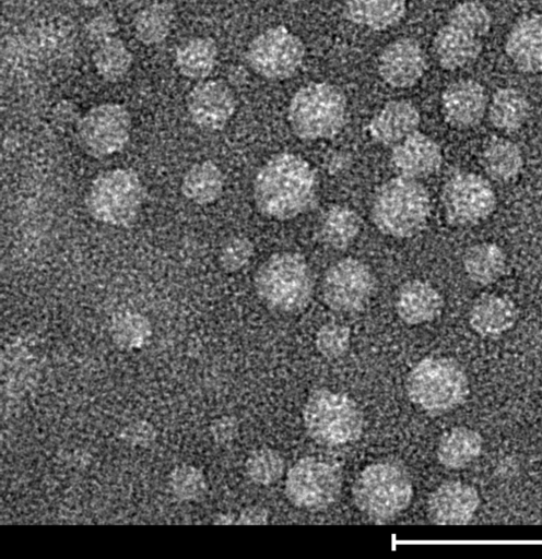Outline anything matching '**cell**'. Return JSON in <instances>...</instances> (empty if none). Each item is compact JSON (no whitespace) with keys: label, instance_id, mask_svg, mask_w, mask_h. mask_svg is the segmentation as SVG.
<instances>
[{"label":"cell","instance_id":"6da1fadb","mask_svg":"<svg viewBox=\"0 0 542 559\" xmlns=\"http://www.w3.org/2000/svg\"><path fill=\"white\" fill-rule=\"evenodd\" d=\"M318 187V177L304 158L281 153L258 170L254 180V200L262 215L286 221L314 207Z\"/></svg>","mask_w":542,"mask_h":559},{"label":"cell","instance_id":"7a4b0ae2","mask_svg":"<svg viewBox=\"0 0 542 559\" xmlns=\"http://www.w3.org/2000/svg\"><path fill=\"white\" fill-rule=\"evenodd\" d=\"M352 496L365 518L375 523H387L410 506L413 485L408 472L399 464L377 462L360 473Z\"/></svg>","mask_w":542,"mask_h":559},{"label":"cell","instance_id":"3957f363","mask_svg":"<svg viewBox=\"0 0 542 559\" xmlns=\"http://www.w3.org/2000/svg\"><path fill=\"white\" fill-rule=\"evenodd\" d=\"M431 199L416 179L397 176L381 186L372 206V218L382 234L393 238H410L426 225Z\"/></svg>","mask_w":542,"mask_h":559},{"label":"cell","instance_id":"277c9868","mask_svg":"<svg viewBox=\"0 0 542 559\" xmlns=\"http://www.w3.org/2000/svg\"><path fill=\"white\" fill-rule=\"evenodd\" d=\"M254 282L262 302L284 313L305 309L314 293L313 272L307 261L293 252L271 255L257 270Z\"/></svg>","mask_w":542,"mask_h":559},{"label":"cell","instance_id":"5b68a950","mask_svg":"<svg viewBox=\"0 0 542 559\" xmlns=\"http://www.w3.org/2000/svg\"><path fill=\"white\" fill-rule=\"evenodd\" d=\"M287 119L294 134L302 140L333 138L345 123L346 97L333 84L309 83L293 95Z\"/></svg>","mask_w":542,"mask_h":559},{"label":"cell","instance_id":"8992f818","mask_svg":"<svg viewBox=\"0 0 542 559\" xmlns=\"http://www.w3.org/2000/svg\"><path fill=\"white\" fill-rule=\"evenodd\" d=\"M409 399L434 414L461 405L469 394V381L462 367L448 357H426L409 372L405 381Z\"/></svg>","mask_w":542,"mask_h":559},{"label":"cell","instance_id":"52a82bcc","mask_svg":"<svg viewBox=\"0 0 542 559\" xmlns=\"http://www.w3.org/2000/svg\"><path fill=\"white\" fill-rule=\"evenodd\" d=\"M303 424L308 436L318 443L342 445L360 439L364 417L357 404L342 392L319 389L307 397Z\"/></svg>","mask_w":542,"mask_h":559},{"label":"cell","instance_id":"ba28073f","mask_svg":"<svg viewBox=\"0 0 542 559\" xmlns=\"http://www.w3.org/2000/svg\"><path fill=\"white\" fill-rule=\"evenodd\" d=\"M144 200V187L130 168H115L99 174L92 182L86 207L97 222L115 227L130 226Z\"/></svg>","mask_w":542,"mask_h":559},{"label":"cell","instance_id":"9c48e42d","mask_svg":"<svg viewBox=\"0 0 542 559\" xmlns=\"http://www.w3.org/2000/svg\"><path fill=\"white\" fill-rule=\"evenodd\" d=\"M342 469L333 461L307 456L287 472L284 492L296 508L321 511L332 506L342 490Z\"/></svg>","mask_w":542,"mask_h":559},{"label":"cell","instance_id":"30bf717a","mask_svg":"<svg viewBox=\"0 0 542 559\" xmlns=\"http://www.w3.org/2000/svg\"><path fill=\"white\" fill-rule=\"evenodd\" d=\"M131 115L119 103H102L90 108L76 124L78 142L93 157L120 152L130 139Z\"/></svg>","mask_w":542,"mask_h":559},{"label":"cell","instance_id":"8fae6325","mask_svg":"<svg viewBox=\"0 0 542 559\" xmlns=\"http://www.w3.org/2000/svg\"><path fill=\"white\" fill-rule=\"evenodd\" d=\"M305 57L302 39L283 25L257 35L246 51L254 72L269 80H285L295 74Z\"/></svg>","mask_w":542,"mask_h":559},{"label":"cell","instance_id":"7c38bea8","mask_svg":"<svg viewBox=\"0 0 542 559\" xmlns=\"http://www.w3.org/2000/svg\"><path fill=\"white\" fill-rule=\"evenodd\" d=\"M496 203L492 185L474 173H457L443 187L445 218L453 226H473L485 221L495 211Z\"/></svg>","mask_w":542,"mask_h":559},{"label":"cell","instance_id":"4fadbf2b","mask_svg":"<svg viewBox=\"0 0 542 559\" xmlns=\"http://www.w3.org/2000/svg\"><path fill=\"white\" fill-rule=\"evenodd\" d=\"M376 286L372 270L364 262L345 258L333 263L322 281L325 304L338 312H356L370 300Z\"/></svg>","mask_w":542,"mask_h":559},{"label":"cell","instance_id":"5bb4252c","mask_svg":"<svg viewBox=\"0 0 542 559\" xmlns=\"http://www.w3.org/2000/svg\"><path fill=\"white\" fill-rule=\"evenodd\" d=\"M191 121L207 131L222 130L236 110L231 87L221 80H202L188 93L186 99Z\"/></svg>","mask_w":542,"mask_h":559},{"label":"cell","instance_id":"9a60e30c","mask_svg":"<svg viewBox=\"0 0 542 559\" xmlns=\"http://www.w3.org/2000/svg\"><path fill=\"white\" fill-rule=\"evenodd\" d=\"M426 69L425 52L420 43L411 37L392 40L379 56V74L392 87L405 88L415 85Z\"/></svg>","mask_w":542,"mask_h":559},{"label":"cell","instance_id":"2e32d148","mask_svg":"<svg viewBox=\"0 0 542 559\" xmlns=\"http://www.w3.org/2000/svg\"><path fill=\"white\" fill-rule=\"evenodd\" d=\"M479 506L480 497L473 486L448 480L429 495L426 512L435 524L458 525L470 522Z\"/></svg>","mask_w":542,"mask_h":559},{"label":"cell","instance_id":"e0dca14e","mask_svg":"<svg viewBox=\"0 0 542 559\" xmlns=\"http://www.w3.org/2000/svg\"><path fill=\"white\" fill-rule=\"evenodd\" d=\"M488 106L483 85L472 79L450 83L441 94V111L452 127L464 129L481 122Z\"/></svg>","mask_w":542,"mask_h":559},{"label":"cell","instance_id":"ac0fdd59","mask_svg":"<svg viewBox=\"0 0 542 559\" xmlns=\"http://www.w3.org/2000/svg\"><path fill=\"white\" fill-rule=\"evenodd\" d=\"M441 163L439 145L419 130L396 144L390 155L391 167L398 176L416 180L435 174Z\"/></svg>","mask_w":542,"mask_h":559},{"label":"cell","instance_id":"d6986e66","mask_svg":"<svg viewBox=\"0 0 542 559\" xmlns=\"http://www.w3.org/2000/svg\"><path fill=\"white\" fill-rule=\"evenodd\" d=\"M505 51L520 71L542 73V14L519 19L506 37Z\"/></svg>","mask_w":542,"mask_h":559},{"label":"cell","instance_id":"ffe728a7","mask_svg":"<svg viewBox=\"0 0 542 559\" xmlns=\"http://www.w3.org/2000/svg\"><path fill=\"white\" fill-rule=\"evenodd\" d=\"M434 56L445 70L473 63L482 51V40L470 31L446 20L433 40Z\"/></svg>","mask_w":542,"mask_h":559},{"label":"cell","instance_id":"44dd1931","mask_svg":"<svg viewBox=\"0 0 542 559\" xmlns=\"http://www.w3.org/2000/svg\"><path fill=\"white\" fill-rule=\"evenodd\" d=\"M421 117L409 100H391L370 120L368 132L379 144L394 146L415 131Z\"/></svg>","mask_w":542,"mask_h":559},{"label":"cell","instance_id":"7402d4cb","mask_svg":"<svg viewBox=\"0 0 542 559\" xmlns=\"http://www.w3.org/2000/svg\"><path fill=\"white\" fill-rule=\"evenodd\" d=\"M444 299L429 283L421 280L405 282L398 290L396 310L411 325L431 322L443 311Z\"/></svg>","mask_w":542,"mask_h":559},{"label":"cell","instance_id":"603a6c76","mask_svg":"<svg viewBox=\"0 0 542 559\" xmlns=\"http://www.w3.org/2000/svg\"><path fill=\"white\" fill-rule=\"evenodd\" d=\"M517 320L514 301L498 294H484L472 305L469 312L471 328L482 336H496L510 330Z\"/></svg>","mask_w":542,"mask_h":559},{"label":"cell","instance_id":"cb8c5ba5","mask_svg":"<svg viewBox=\"0 0 542 559\" xmlns=\"http://www.w3.org/2000/svg\"><path fill=\"white\" fill-rule=\"evenodd\" d=\"M406 11V0H345L344 14L352 23L374 31L392 27Z\"/></svg>","mask_w":542,"mask_h":559},{"label":"cell","instance_id":"d4e9b609","mask_svg":"<svg viewBox=\"0 0 542 559\" xmlns=\"http://www.w3.org/2000/svg\"><path fill=\"white\" fill-rule=\"evenodd\" d=\"M219 57L216 41L208 36H196L182 43L175 52L177 71L189 80H204L214 70Z\"/></svg>","mask_w":542,"mask_h":559},{"label":"cell","instance_id":"484cf974","mask_svg":"<svg viewBox=\"0 0 542 559\" xmlns=\"http://www.w3.org/2000/svg\"><path fill=\"white\" fill-rule=\"evenodd\" d=\"M482 444L483 440L478 431L468 427H455L441 436L436 456L446 468H463L480 455Z\"/></svg>","mask_w":542,"mask_h":559},{"label":"cell","instance_id":"4316f807","mask_svg":"<svg viewBox=\"0 0 542 559\" xmlns=\"http://www.w3.org/2000/svg\"><path fill=\"white\" fill-rule=\"evenodd\" d=\"M361 230L357 213L341 204L328 207L318 222V237L326 246L342 250L354 242Z\"/></svg>","mask_w":542,"mask_h":559},{"label":"cell","instance_id":"83f0119b","mask_svg":"<svg viewBox=\"0 0 542 559\" xmlns=\"http://www.w3.org/2000/svg\"><path fill=\"white\" fill-rule=\"evenodd\" d=\"M507 259L503 249L494 242H480L470 247L463 255V269L469 280L478 285H491L505 273Z\"/></svg>","mask_w":542,"mask_h":559},{"label":"cell","instance_id":"f1b7e54d","mask_svg":"<svg viewBox=\"0 0 542 559\" xmlns=\"http://www.w3.org/2000/svg\"><path fill=\"white\" fill-rule=\"evenodd\" d=\"M487 112L494 128L503 132H514L526 123L530 104L521 91L515 87H502L488 102Z\"/></svg>","mask_w":542,"mask_h":559},{"label":"cell","instance_id":"f546056e","mask_svg":"<svg viewBox=\"0 0 542 559\" xmlns=\"http://www.w3.org/2000/svg\"><path fill=\"white\" fill-rule=\"evenodd\" d=\"M224 176L211 160H203L192 165L181 180V193L189 201L207 205L215 202L223 192Z\"/></svg>","mask_w":542,"mask_h":559},{"label":"cell","instance_id":"4dcf8cb0","mask_svg":"<svg viewBox=\"0 0 542 559\" xmlns=\"http://www.w3.org/2000/svg\"><path fill=\"white\" fill-rule=\"evenodd\" d=\"M175 8L168 1H153L140 9L133 17L136 38L145 46L163 43L170 34Z\"/></svg>","mask_w":542,"mask_h":559},{"label":"cell","instance_id":"1f68e13d","mask_svg":"<svg viewBox=\"0 0 542 559\" xmlns=\"http://www.w3.org/2000/svg\"><path fill=\"white\" fill-rule=\"evenodd\" d=\"M480 164L490 178L506 182L516 178L521 171L522 152L508 139H494L484 147Z\"/></svg>","mask_w":542,"mask_h":559},{"label":"cell","instance_id":"d6a6232c","mask_svg":"<svg viewBox=\"0 0 542 559\" xmlns=\"http://www.w3.org/2000/svg\"><path fill=\"white\" fill-rule=\"evenodd\" d=\"M97 75L106 82L121 81L130 71L133 56L126 43L115 36L97 45L92 53Z\"/></svg>","mask_w":542,"mask_h":559},{"label":"cell","instance_id":"836d02e7","mask_svg":"<svg viewBox=\"0 0 542 559\" xmlns=\"http://www.w3.org/2000/svg\"><path fill=\"white\" fill-rule=\"evenodd\" d=\"M283 456L275 450L262 448L248 457L246 472L248 477L257 485L269 486L276 483L284 473Z\"/></svg>","mask_w":542,"mask_h":559},{"label":"cell","instance_id":"e575fe53","mask_svg":"<svg viewBox=\"0 0 542 559\" xmlns=\"http://www.w3.org/2000/svg\"><path fill=\"white\" fill-rule=\"evenodd\" d=\"M446 20L470 31L480 38L484 37L492 26L488 9L478 0H467L456 4Z\"/></svg>","mask_w":542,"mask_h":559},{"label":"cell","instance_id":"d590c367","mask_svg":"<svg viewBox=\"0 0 542 559\" xmlns=\"http://www.w3.org/2000/svg\"><path fill=\"white\" fill-rule=\"evenodd\" d=\"M350 329L339 323L323 324L315 337L317 350L327 358H338L344 355L350 347Z\"/></svg>","mask_w":542,"mask_h":559},{"label":"cell","instance_id":"8d00e7d4","mask_svg":"<svg viewBox=\"0 0 542 559\" xmlns=\"http://www.w3.org/2000/svg\"><path fill=\"white\" fill-rule=\"evenodd\" d=\"M254 254V245L245 236H233L225 240L219 253L222 269L234 273L245 267Z\"/></svg>","mask_w":542,"mask_h":559},{"label":"cell","instance_id":"74e56055","mask_svg":"<svg viewBox=\"0 0 542 559\" xmlns=\"http://www.w3.org/2000/svg\"><path fill=\"white\" fill-rule=\"evenodd\" d=\"M119 24L116 16L109 12H103L91 17L84 25L83 34L86 40L95 47L117 35Z\"/></svg>","mask_w":542,"mask_h":559},{"label":"cell","instance_id":"f35d334b","mask_svg":"<svg viewBox=\"0 0 542 559\" xmlns=\"http://www.w3.org/2000/svg\"><path fill=\"white\" fill-rule=\"evenodd\" d=\"M52 118L59 126L75 124L76 127L81 116L71 100L61 99L52 107Z\"/></svg>","mask_w":542,"mask_h":559},{"label":"cell","instance_id":"ab89813d","mask_svg":"<svg viewBox=\"0 0 542 559\" xmlns=\"http://www.w3.org/2000/svg\"><path fill=\"white\" fill-rule=\"evenodd\" d=\"M269 521V512L262 507H249L245 509L238 522L245 524H266Z\"/></svg>","mask_w":542,"mask_h":559},{"label":"cell","instance_id":"60d3db41","mask_svg":"<svg viewBox=\"0 0 542 559\" xmlns=\"http://www.w3.org/2000/svg\"><path fill=\"white\" fill-rule=\"evenodd\" d=\"M121 2L131 9H142L143 7L148 5L152 2V0H121Z\"/></svg>","mask_w":542,"mask_h":559},{"label":"cell","instance_id":"b9f144b4","mask_svg":"<svg viewBox=\"0 0 542 559\" xmlns=\"http://www.w3.org/2000/svg\"><path fill=\"white\" fill-rule=\"evenodd\" d=\"M102 0H75L78 4H80L83 8H95L101 3Z\"/></svg>","mask_w":542,"mask_h":559},{"label":"cell","instance_id":"7bdbcfd3","mask_svg":"<svg viewBox=\"0 0 542 559\" xmlns=\"http://www.w3.org/2000/svg\"><path fill=\"white\" fill-rule=\"evenodd\" d=\"M27 1H30V0H10V2L17 3V4L25 3Z\"/></svg>","mask_w":542,"mask_h":559},{"label":"cell","instance_id":"ee69618b","mask_svg":"<svg viewBox=\"0 0 542 559\" xmlns=\"http://www.w3.org/2000/svg\"><path fill=\"white\" fill-rule=\"evenodd\" d=\"M284 1H287V2H293V3H295V2H301V1H305V0H284Z\"/></svg>","mask_w":542,"mask_h":559}]
</instances>
